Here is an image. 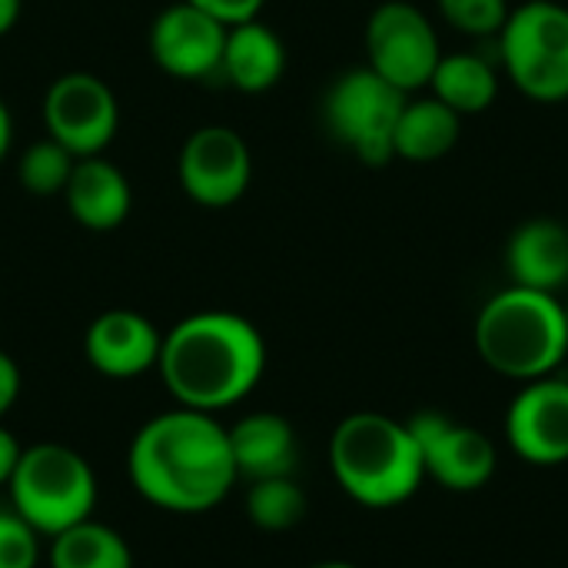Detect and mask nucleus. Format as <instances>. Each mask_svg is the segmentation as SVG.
<instances>
[{
  "label": "nucleus",
  "instance_id": "1",
  "mask_svg": "<svg viewBox=\"0 0 568 568\" xmlns=\"http://www.w3.org/2000/svg\"><path fill=\"white\" fill-rule=\"evenodd\" d=\"M133 489L166 513H206L220 506L240 473L230 433L200 409H173L150 419L130 443Z\"/></svg>",
  "mask_w": 568,
  "mask_h": 568
},
{
  "label": "nucleus",
  "instance_id": "2",
  "mask_svg": "<svg viewBox=\"0 0 568 568\" xmlns=\"http://www.w3.org/2000/svg\"><path fill=\"white\" fill-rule=\"evenodd\" d=\"M156 366L180 406L216 413L256 389L266 369V343L236 313H193L163 336Z\"/></svg>",
  "mask_w": 568,
  "mask_h": 568
},
{
  "label": "nucleus",
  "instance_id": "3",
  "mask_svg": "<svg viewBox=\"0 0 568 568\" xmlns=\"http://www.w3.org/2000/svg\"><path fill=\"white\" fill-rule=\"evenodd\" d=\"M329 469L339 489L366 509H396L426 483L416 439L386 413H353L329 439Z\"/></svg>",
  "mask_w": 568,
  "mask_h": 568
},
{
  "label": "nucleus",
  "instance_id": "4",
  "mask_svg": "<svg viewBox=\"0 0 568 568\" xmlns=\"http://www.w3.org/2000/svg\"><path fill=\"white\" fill-rule=\"evenodd\" d=\"M479 359L516 383L556 376L568 356L566 306L556 293L506 286L476 316Z\"/></svg>",
  "mask_w": 568,
  "mask_h": 568
},
{
  "label": "nucleus",
  "instance_id": "5",
  "mask_svg": "<svg viewBox=\"0 0 568 568\" xmlns=\"http://www.w3.org/2000/svg\"><path fill=\"white\" fill-rule=\"evenodd\" d=\"M7 489L10 509L50 539L90 519L97 506V479L90 463L63 443L27 446Z\"/></svg>",
  "mask_w": 568,
  "mask_h": 568
},
{
  "label": "nucleus",
  "instance_id": "6",
  "mask_svg": "<svg viewBox=\"0 0 568 568\" xmlns=\"http://www.w3.org/2000/svg\"><path fill=\"white\" fill-rule=\"evenodd\" d=\"M496 47L506 77L523 97L536 103L568 100V7L559 0H526L509 10Z\"/></svg>",
  "mask_w": 568,
  "mask_h": 568
},
{
  "label": "nucleus",
  "instance_id": "7",
  "mask_svg": "<svg viewBox=\"0 0 568 568\" xmlns=\"http://www.w3.org/2000/svg\"><path fill=\"white\" fill-rule=\"evenodd\" d=\"M406 93L386 83L376 70L356 67L336 77L326 93L323 116L329 133L366 166H386L396 140V123L406 106Z\"/></svg>",
  "mask_w": 568,
  "mask_h": 568
},
{
  "label": "nucleus",
  "instance_id": "8",
  "mask_svg": "<svg viewBox=\"0 0 568 568\" xmlns=\"http://www.w3.org/2000/svg\"><path fill=\"white\" fill-rule=\"evenodd\" d=\"M366 53H369L366 67L376 70L386 83H393L406 97L413 90L429 87L433 70L443 57L433 20L406 0H386L369 13Z\"/></svg>",
  "mask_w": 568,
  "mask_h": 568
},
{
  "label": "nucleus",
  "instance_id": "9",
  "mask_svg": "<svg viewBox=\"0 0 568 568\" xmlns=\"http://www.w3.org/2000/svg\"><path fill=\"white\" fill-rule=\"evenodd\" d=\"M406 426L416 439L426 479L439 483L443 489L476 493L496 476L499 453L483 429L463 426L439 409H419L406 419Z\"/></svg>",
  "mask_w": 568,
  "mask_h": 568
},
{
  "label": "nucleus",
  "instance_id": "10",
  "mask_svg": "<svg viewBox=\"0 0 568 568\" xmlns=\"http://www.w3.org/2000/svg\"><path fill=\"white\" fill-rule=\"evenodd\" d=\"M43 123L50 140L67 146L77 160L100 156L120 123L116 97L93 73H63L43 97Z\"/></svg>",
  "mask_w": 568,
  "mask_h": 568
},
{
  "label": "nucleus",
  "instance_id": "11",
  "mask_svg": "<svg viewBox=\"0 0 568 568\" xmlns=\"http://www.w3.org/2000/svg\"><path fill=\"white\" fill-rule=\"evenodd\" d=\"M180 186L200 206L236 203L253 176L250 146L230 126H200L180 150Z\"/></svg>",
  "mask_w": 568,
  "mask_h": 568
},
{
  "label": "nucleus",
  "instance_id": "12",
  "mask_svg": "<svg viewBox=\"0 0 568 568\" xmlns=\"http://www.w3.org/2000/svg\"><path fill=\"white\" fill-rule=\"evenodd\" d=\"M506 443L529 466L568 463V379L523 383L506 409Z\"/></svg>",
  "mask_w": 568,
  "mask_h": 568
},
{
  "label": "nucleus",
  "instance_id": "13",
  "mask_svg": "<svg viewBox=\"0 0 568 568\" xmlns=\"http://www.w3.org/2000/svg\"><path fill=\"white\" fill-rule=\"evenodd\" d=\"M226 43V23L193 7L190 0L166 7L150 27V53L153 60L180 80H206L220 77Z\"/></svg>",
  "mask_w": 568,
  "mask_h": 568
},
{
  "label": "nucleus",
  "instance_id": "14",
  "mask_svg": "<svg viewBox=\"0 0 568 568\" xmlns=\"http://www.w3.org/2000/svg\"><path fill=\"white\" fill-rule=\"evenodd\" d=\"M163 336L156 326L133 313V310H106L100 313L83 339L87 359L97 373L110 379H133L143 376L160 363Z\"/></svg>",
  "mask_w": 568,
  "mask_h": 568
},
{
  "label": "nucleus",
  "instance_id": "15",
  "mask_svg": "<svg viewBox=\"0 0 568 568\" xmlns=\"http://www.w3.org/2000/svg\"><path fill=\"white\" fill-rule=\"evenodd\" d=\"M506 270L513 286L559 293L568 286V230L559 220L536 216L513 230L506 243Z\"/></svg>",
  "mask_w": 568,
  "mask_h": 568
},
{
  "label": "nucleus",
  "instance_id": "16",
  "mask_svg": "<svg viewBox=\"0 0 568 568\" xmlns=\"http://www.w3.org/2000/svg\"><path fill=\"white\" fill-rule=\"evenodd\" d=\"M226 433H230V449L240 479L256 483V479L293 476L300 459L296 429L280 413H250Z\"/></svg>",
  "mask_w": 568,
  "mask_h": 568
},
{
  "label": "nucleus",
  "instance_id": "17",
  "mask_svg": "<svg viewBox=\"0 0 568 568\" xmlns=\"http://www.w3.org/2000/svg\"><path fill=\"white\" fill-rule=\"evenodd\" d=\"M63 196H67L70 216L77 223H83L87 230L120 226L133 203L126 176L110 160H100V156L77 160Z\"/></svg>",
  "mask_w": 568,
  "mask_h": 568
},
{
  "label": "nucleus",
  "instance_id": "18",
  "mask_svg": "<svg viewBox=\"0 0 568 568\" xmlns=\"http://www.w3.org/2000/svg\"><path fill=\"white\" fill-rule=\"evenodd\" d=\"M286 70L283 40L260 20L226 27L220 77H226L243 93H263L280 83Z\"/></svg>",
  "mask_w": 568,
  "mask_h": 568
},
{
  "label": "nucleus",
  "instance_id": "19",
  "mask_svg": "<svg viewBox=\"0 0 568 568\" xmlns=\"http://www.w3.org/2000/svg\"><path fill=\"white\" fill-rule=\"evenodd\" d=\"M459 133H463V116L449 110L443 100L436 97L406 100L396 123L393 153L409 163H436L446 153H453Z\"/></svg>",
  "mask_w": 568,
  "mask_h": 568
},
{
  "label": "nucleus",
  "instance_id": "20",
  "mask_svg": "<svg viewBox=\"0 0 568 568\" xmlns=\"http://www.w3.org/2000/svg\"><path fill=\"white\" fill-rule=\"evenodd\" d=\"M433 97L459 116L486 113L499 97V73L483 53H443L433 70Z\"/></svg>",
  "mask_w": 568,
  "mask_h": 568
},
{
  "label": "nucleus",
  "instance_id": "21",
  "mask_svg": "<svg viewBox=\"0 0 568 568\" xmlns=\"http://www.w3.org/2000/svg\"><path fill=\"white\" fill-rule=\"evenodd\" d=\"M50 568H133V556L116 529L83 519L53 536Z\"/></svg>",
  "mask_w": 568,
  "mask_h": 568
},
{
  "label": "nucleus",
  "instance_id": "22",
  "mask_svg": "<svg viewBox=\"0 0 568 568\" xmlns=\"http://www.w3.org/2000/svg\"><path fill=\"white\" fill-rule=\"evenodd\" d=\"M246 516L263 532H290L306 519V493L293 476L256 479L246 493Z\"/></svg>",
  "mask_w": 568,
  "mask_h": 568
},
{
  "label": "nucleus",
  "instance_id": "23",
  "mask_svg": "<svg viewBox=\"0 0 568 568\" xmlns=\"http://www.w3.org/2000/svg\"><path fill=\"white\" fill-rule=\"evenodd\" d=\"M77 166V156L60 146L57 140H40L33 143L23 156H20V166H17V176H20V186L33 196H53V193H63L67 183H70V173Z\"/></svg>",
  "mask_w": 568,
  "mask_h": 568
},
{
  "label": "nucleus",
  "instance_id": "24",
  "mask_svg": "<svg viewBox=\"0 0 568 568\" xmlns=\"http://www.w3.org/2000/svg\"><path fill=\"white\" fill-rule=\"evenodd\" d=\"M443 20L476 40H496L509 20L506 0H436Z\"/></svg>",
  "mask_w": 568,
  "mask_h": 568
},
{
  "label": "nucleus",
  "instance_id": "25",
  "mask_svg": "<svg viewBox=\"0 0 568 568\" xmlns=\"http://www.w3.org/2000/svg\"><path fill=\"white\" fill-rule=\"evenodd\" d=\"M40 532L13 509H0V568H37Z\"/></svg>",
  "mask_w": 568,
  "mask_h": 568
},
{
  "label": "nucleus",
  "instance_id": "26",
  "mask_svg": "<svg viewBox=\"0 0 568 568\" xmlns=\"http://www.w3.org/2000/svg\"><path fill=\"white\" fill-rule=\"evenodd\" d=\"M190 3L200 7V10H206V13L216 17L220 23L236 27V23L256 20V13L263 10L266 0H190Z\"/></svg>",
  "mask_w": 568,
  "mask_h": 568
},
{
  "label": "nucleus",
  "instance_id": "27",
  "mask_svg": "<svg viewBox=\"0 0 568 568\" xmlns=\"http://www.w3.org/2000/svg\"><path fill=\"white\" fill-rule=\"evenodd\" d=\"M17 396H20V369L7 353H0V419L10 413Z\"/></svg>",
  "mask_w": 568,
  "mask_h": 568
},
{
  "label": "nucleus",
  "instance_id": "28",
  "mask_svg": "<svg viewBox=\"0 0 568 568\" xmlns=\"http://www.w3.org/2000/svg\"><path fill=\"white\" fill-rule=\"evenodd\" d=\"M20 443L0 426V486H7L10 483V476H13V469H17V459H20Z\"/></svg>",
  "mask_w": 568,
  "mask_h": 568
},
{
  "label": "nucleus",
  "instance_id": "29",
  "mask_svg": "<svg viewBox=\"0 0 568 568\" xmlns=\"http://www.w3.org/2000/svg\"><path fill=\"white\" fill-rule=\"evenodd\" d=\"M17 17H20V0H0V37L13 30Z\"/></svg>",
  "mask_w": 568,
  "mask_h": 568
},
{
  "label": "nucleus",
  "instance_id": "30",
  "mask_svg": "<svg viewBox=\"0 0 568 568\" xmlns=\"http://www.w3.org/2000/svg\"><path fill=\"white\" fill-rule=\"evenodd\" d=\"M10 133H13L10 113H7V106L0 103V160H3V153H7V146H10Z\"/></svg>",
  "mask_w": 568,
  "mask_h": 568
},
{
  "label": "nucleus",
  "instance_id": "31",
  "mask_svg": "<svg viewBox=\"0 0 568 568\" xmlns=\"http://www.w3.org/2000/svg\"><path fill=\"white\" fill-rule=\"evenodd\" d=\"M306 568H359L353 566V562H339V559H326V562H313V566Z\"/></svg>",
  "mask_w": 568,
  "mask_h": 568
},
{
  "label": "nucleus",
  "instance_id": "32",
  "mask_svg": "<svg viewBox=\"0 0 568 568\" xmlns=\"http://www.w3.org/2000/svg\"><path fill=\"white\" fill-rule=\"evenodd\" d=\"M562 306H566V326H568V300H566V303H562Z\"/></svg>",
  "mask_w": 568,
  "mask_h": 568
}]
</instances>
